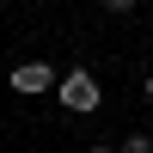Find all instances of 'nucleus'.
I'll list each match as a JSON object with an SVG mask.
<instances>
[{"label":"nucleus","instance_id":"obj_4","mask_svg":"<svg viewBox=\"0 0 153 153\" xmlns=\"http://www.w3.org/2000/svg\"><path fill=\"white\" fill-rule=\"evenodd\" d=\"M104 6H110V12H135V0H104Z\"/></svg>","mask_w":153,"mask_h":153},{"label":"nucleus","instance_id":"obj_6","mask_svg":"<svg viewBox=\"0 0 153 153\" xmlns=\"http://www.w3.org/2000/svg\"><path fill=\"white\" fill-rule=\"evenodd\" d=\"M92 153H110V147H92Z\"/></svg>","mask_w":153,"mask_h":153},{"label":"nucleus","instance_id":"obj_3","mask_svg":"<svg viewBox=\"0 0 153 153\" xmlns=\"http://www.w3.org/2000/svg\"><path fill=\"white\" fill-rule=\"evenodd\" d=\"M123 153H153V135H141V129H135L129 141H123Z\"/></svg>","mask_w":153,"mask_h":153},{"label":"nucleus","instance_id":"obj_2","mask_svg":"<svg viewBox=\"0 0 153 153\" xmlns=\"http://www.w3.org/2000/svg\"><path fill=\"white\" fill-rule=\"evenodd\" d=\"M55 68H49V61H19V68H12V92H25V98H37V92H55Z\"/></svg>","mask_w":153,"mask_h":153},{"label":"nucleus","instance_id":"obj_5","mask_svg":"<svg viewBox=\"0 0 153 153\" xmlns=\"http://www.w3.org/2000/svg\"><path fill=\"white\" fill-rule=\"evenodd\" d=\"M147 98H153V74H147Z\"/></svg>","mask_w":153,"mask_h":153},{"label":"nucleus","instance_id":"obj_1","mask_svg":"<svg viewBox=\"0 0 153 153\" xmlns=\"http://www.w3.org/2000/svg\"><path fill=\"white\" fill-rule=\"evenodd\" d=\"M55 98L74 110V117H92L98 104H104V92H98V80L86 68H74V74H61V86H55Z\"/></svg>","mask_w":153,"mask_h":153}]
</instances>
